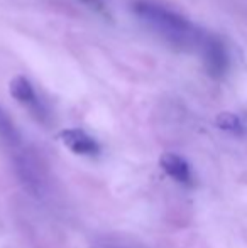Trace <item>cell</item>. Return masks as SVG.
<instances>
[{
  "instance_id": "1",
  "label": "cell",
  "mask_w": 247,
  "mask_h": 248,
  "mask_svg": "<svg viewBox=\"0 0 247 248\" xmlns=\"http://www.w3.org/2000/svg\"><path fill=\"white\" fill-rule=\"evenodd\" d=\"M132 10L141 22L171 46L180 49L200 46L203 32L176 10L152 0H135Z\"/></svg>"
},
{
  "instance_id": "2",
  "label": "cell",
  "mask_w": 247,
  "mask_h": 248,
  "mask_svg": "<svg viewBox=\"0 0 247 248\" xmlns=\"http://www.w3.org/2000/svg\"><path fill=\"white\" fill-rule=\"evenodd\" d=\"M198 47L201 49V58H203V64L208 75L215 79L224 78L229 71V64H231L225 44L218 37L203 34Z\"/></svg>"
},
{
  "instance_id": "3",
  "label": "cell",
  "mask_w": 247,
  "mask_h": 248,
  "mask_svg": "<svg viewBox=\"0 0 247 248\" xmlns=\"http://www.w3.org/2000/svg\"><path fill=\"white\" fill-rule=\"evenodd\" d=\"M61 142L65 144V147H68L73 154L85 157H95L100 154V144L88 135L85 130L80 128H66L60 134Z\"/></svg>"
},
{
  "instance_id": "4",
  "label": "cell",
  "mask_w": 247,
  "mask_h": 248,
  "mask_svg": "<svg viewBox=\"0 0 247 248\" xmlns=\"http://www.w3.org/2000/svg\"><path fill=\"white\" fill-rule=\"evenodd\" d=\"M9 92L14 100L19 101L24 107H27L33 113H36L37 117H43L44 115L43 105H41L39 98H37L36 88H34L33 83H31L26 76H16V78L9 83Z\"/></svg>"
},
{
  "instance_id": "5",
  "label": "cell",
  "mask_w": 247,
  "mask_h": 248,
  "mask_svg": "<svg viewBox=\"0 0 247 248\" xmlns=\"http://www.w3.org/2000/svg\"><path fill=\"white\" fill-rule=\"evenodd\" d=\"M159 166L161 169L168 174L171 179L176 183L183 184V186H193V172H191L190 164L183 159L181 155L173 152H166L159 159Z\"/></svg>"
},
{
  "instance_id": "6",
  "label": "cell",
  "mask_w": 247,
  "mask_h": 248,
  "mask_svg": "<svg viewBox=\"0 0 247 248\" xmlns=\"http://www.w3.org/2000/svg\"><path fill=\"white\" fill-rule=\"evenodd\" d=\"M0 142L9 149H19L22 145V137H20L19 128L16 127L10 115L5 111V108L0 105Z\"/></svg>"
},
{
  "instance_id": "7",
  "label": "cell",
  "mask_w": 247,
  "mask_h": 248,
  "mask_svg": "<svg viewBox=\"0 0 247 248\" xmlns=\"http://www.w3.org/2000/svg\"><path fill=\"white\" fill-rule=\"evenodd\" d=\"M215 124H217V127L220 130L229 132V134H235V135L244 134V124H242V120L235 113H231V111H224V113L217 115Z\"/></svg>"
},
{
  "instance_id": "8",
  "label": "cell",
  "mask_w": 247,
  "mask_h": 248,
  "mask_svg": "<svg viewBox=\"0 0 247 248\" xmlns=\"http://www.w3.org/2000/svg\"><path fill=\"white\" fill-rule=\"evenodd\" d=\"M82 3H85L88 9H92L93 12L100 14L102 17H107L110 19V14H109V7H107L105 0H80Z\"/></svg>"
},
{
  "instance_id": "9",
  "label": "cell",
  "mask_w": 247,
  "mask_h": 248,
  "mask_svg": "<svg viewBox=\"0 0 247 248\" xmlns=\"http://www.w3.org/2000/svg\"><path fill=\"white\" fill-rule=\"evenodd\" d=\"M103 248H122V247H103Z\"/></svg>"
}]
</instances>
